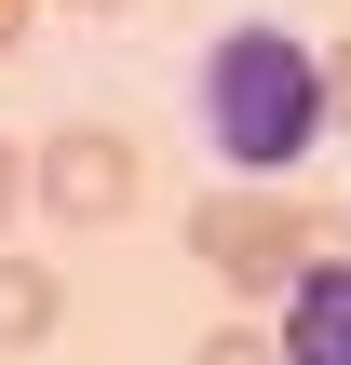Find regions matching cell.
I'll return each mask as SVG.
<instances>
[{
    "mask_svg": "<svg viewBox=\"0 0 351 365\" xmlns=\"http://www.w3.org/2000/svg\"><path fill=\"white\" fill-rule=\"evenodd\" d=\"M325 108L351 122V41H325Z\"/></svg>",
    "mask_w": 351,
    "mask_h": 365,
    "instance_id": "obj_8",
    "label": "cell"
},
{
    "mask_svg": "<svg viewBox=\"0 0 351 365\" xmlns=\"http://www.w3.org/2000/svg\"><path fill=\"white\" fill-rule=\"evenodd\" d=\"M189 365H284V339H271V325H216Z\"/></svg>",
    "mask_w": 351,
    "mask_h": 365,
    "instance_id": "obj_6",
    "label": "cell"
},
{
    "mask_svg": "<svg viewBox=\"0 0 351 365\" xmlns=\"http://www.w3.org/2000/svg\"><path fill=\"white\" fill-rule=\"evenodd\" d=\"M27 203L54 230H108L135 203V135L122 122H68V135H27Z\"/></svg>",
    "mask_w": 351,
    "mask_h": 365,
    "instance_id": "obj_3",
    "label": "cell"
},
{
    "mask_svg": "<svg viewBox=\"0 0 351 365\" xmlns=\"http://www.w3.org/2000/svg\"><path fill=\"white\" fill-rule=\"evenodd\" d=\"M0 54H14V14H0Z\"/></svg>",
    "mask_w": 351,
    "mask_h": 365,
    "instance_id": "obj_10",
    "label": "cell"
},
{
    "mask_svg": "<svg viewBox=\"0 0 351 365\" xmlns=\"http://www.w3.org/2000/svg\"><path fill=\"white\" fill-rule=\"evenodd\" d=\"M325 41H298L284 14H243L203 41V149L230 176H298L325 149Z\"/></svg>",
    "mask_w": 351,
    "mask_h": 365,
    "instance_id": "obj_1",
    "label": "cell"
},
{
    "mask_svg": "<svg viewBox=\"0 0 351 365\" xmlns=\"http://www.w3.org/2000/svg\"><path fill=\"white\" fill-rule=\"evenodd\" d=\"M54 312H68V298H54V271L0 244V352H41V339H54Z\"/></svg>",
    "mask_w": 351,
    "mask_h": 365,
    "instance_id": "obj_5",
    "label": "cell"
},
{
    "mask_svg": "<svg viewBox=\"0 0 351 365\" xmlns=\"http://www.w3.org/2000/svg\"><path fill=\"white\" fill-rule=\"evenodd\" d=\"M189 257L243 312H284V284L325 257V203H298V176H230V190L189 203Z\"/></svg>",
    "mask_w": 351,
    "mask_h": 365,
    "instance_id": "obj_2",
    "label": "cell"
},
{
    "mask_svg": "<svg viewBox=\"0 0 351 365\" xmlns=\"http://www.w3.org/2000/svg\"><path fill=\"white\" fill-rule=\"evenodd\" d=\"M68 14H135V0H68Z\"/></svg>",
    "mask_w": 351,
    "mask_h": 365,
    "instance_id": "obj_9",
    "label": "cell"
},
{
    "mask_svg": "<svg viewBox=\"0 0 351 365\" xmlns=\"http://www.w3.org/2000/svg\"><path fill=\"white\" fill-rule=\"evenodd\" d=\"M14 203H27V135H0V230H14Z\"/></svg>",
    "mask_w": 351,
    "mask_h": 365,
    "instance_id": "obj_7",
    "label": "cell"
},
{
    "mask_svg": "<svg viewBox=\"0 0 351 365\" xmlns=\"http://www.w3.org/2000/svg\"><path fill=\"white\" fill-rule=\"evenodd\" d=\"M284 365H351V257H311L298 284H284Z\"/></svg>",
    "mask_w": 351,
    "mask_h": 365,
    "instance_id": "obj_4",
    "label": "cell"
}]
</instances>
